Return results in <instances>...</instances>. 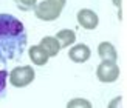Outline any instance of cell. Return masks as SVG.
I'll use <instances>...</instances> for the list:
<instances>
[{"label":"cell","mask_w":127,"mask_h":108,"mask_svg":"<svg viewBox=\"0 0 127 108\" xmlns=\"http://www.w3.org/2000/svg\"><path fill=\"white\" fill-rule=\"evenodd\" d=\"M27 42L23 23L11 14H0V62L8 63L22 57Z\"/></svg>","instance_id":"obj_1"},{"label":"cell","mask_w":127,"mask_h":108,"mask_svg":"<svg viewBox=\"0 0 127 108\" xmlns=\"http://www.w3.org/2000/svg\"><path fill=\"white\" fill-rule=\"evenodd\" d=\"M34 77H36V73H34L33 66H30V65L16 66L9 73V82H11V85L16 86V88L28 86L31 82L34 80Z\"/></svg>","instance_id":"obj_2"},{"label":"cell","mask_w":127,"mask_h":108,"mask_svg":"<svg viewBox=\"0 0 127 108\" xmlns=\"http://www.w3.org/2000/svg\"><path fill=\"white\" fill-rule=\"evenodd\" d=\"M96 77L99 82L104 84H112L119 79V66L116 62L102 60L96 68Z\"/></svg>","instance_id":"obj_3"},{"label":"cell","mask_w":127,"mask_h":108,"mask_svg":"<svg viewBox=\"0 0 127 108\" xmlns=\"http://www.w3.org/2000/svg\"><path fill=\"white\" fill-rule=\"evenodd\" d=\"M62 12V8L59 5H56L53 2H50V0H45V2H40L36 5L34 8V14L37 19H40V20H45V22H51V20H56V19H59Z\"/></svg>","instance_id":"obj_4"},{"label":"cell","mask_w":127,"mask_h":108,"mask_svg":"<svg viewBox=\"0 0 127 108\" xmlns=\"http://www.w3.org/2000/svg\"><path fill=\"white\" fill-rule=\"evenodd\" d=\"M78 23L81 25L84 29H96L98 23H99V19H98V14L92 9H87V8H82L78 11Z\"/></svg>","instance_id":"obj_5"},{"label":"cell","mask_w":127,"mask_h":108,"mask_svg":"<svg viewBox=\"0 0 127 108\" xmlns=\"http://www.w3.org/2000/svg\"><path fill=\"white\" fill-rule=\"evenodd\" d=\"M90 48H88L85 43H79V45H74L71 49L68 51V57L70 60H73L76 63H84L90 59Z\"/></svg>","instance_id":"obj_6"},{"label":"cell","mask_w":127,"mask_h":108,"mask_svg":"<svg viewBox=\"0 0 127 108\" xmlns=\"http://www.w3.org/2000/svg\"><path fill=\"white\" fill-rule=\"evenodd\" d=\"M30 59L33 60L34 65L37 66H43V65H47V62H48V54L47 51L43 49L40 45H33L30 48Z\"/></svg>","instance_id":"obj_7"},{"label":"cell","mask_w":127,"mask_h":108,"mask_svg":"<svg viewBox=\"0 0 127 108\" xmlns=\"http://www.w3.org/2000/svg\"><path fill=\"white\" fill-rule=\"evenodd\" d=\"M39 45L47 51L48 57H54V56H58L59 51H61V45H59L58 39H56V37H51V36L43 37V39L40 40Z\"/></svg>","instance_id":"obj_8"},{"label":"cell","mask_w":127,"mask_h":108,"mask_svg":"<svg viewBox=\"0 0 127 108\" xmlns=\"http://www.w3.org/2000/svg\"><path fill=\"white\" fill-rule=\"evenodd\" d=\"M98 54H99V57H101L102 60H110V62H116V60H118V53H116V49H115V46H113L112 43H109V42L99 43V46H98Z\"/></svg>","instance_id":"obj_9"},{"label":"cell","mask_w":127,"mask_h":108,"mask_svg":"<svg viewBox=\"0 0 127 108\" xmlns=\"http://www.w3.org/2000/svg\"><path fill=\"white\" fill-rule=\"evenodd\" d=\"M58 39L61 48H68L70 45H73L76 40V33L73 29H61L58 34L54 36Z\"/></svg>","instance_id":"obj_10"},{"label":"cell","mask_w":127,"mask_h":108,"mask_svg":"<svg viewBox=\"0 0 127 108\" xmlns=\"http://www.w3.org/2000/svg\"><path fill=\"white\" fill-rule=\"evenodd\" d=\"M14 2L20 11H34L37 5V0H14Z\"/></svg>","instance_id":"obj_11"},{"label":"cell","mask_w":127,"mask_h":108,"mask_svg":"<svg viewBox=\"0 0 127 108\" xmlns=\"http://www.w3.org/2000/svg\"><path fill=\"white\" fill-rule=\"evenodd\" d=\"M67 107L68 108H73V107H87V108H90L92 107V104L88 102V100H85V99H73V100H70V102L67 104Z\"/></svg>","instance_id":"obj_12"},{"label":"cell","mask_w":127,"mask_h":108,"mask_svg":"<svg viewBox=\"0 0 127 108\" xmlns=\"http://www.w3.org/2000/svg\"><path fill=\"white\" fill-rule=\"evenodd\" d=\"M6 77H8V73L5 69H0V94L5 91V86H6Z\"/></svg>","instance_id":"obj_13"},{"label":"cell","mask_w":127,"mask_h":108,"mask_svg":"<svg viewBox=\"0 0 127 108\" xmlns=\"http://www.w3.org/2000/svg\"><path fill=\"white\" fill-rule=\"evenodd\" d=\"M50 2H53V3H56V5H59L61 8H64V6H65V3H67V0H50Z\"/></svg>","instance_id":"obj_14"}]
</instances>
